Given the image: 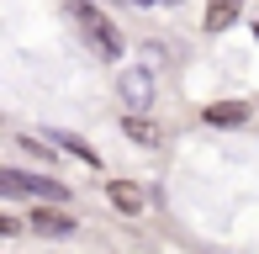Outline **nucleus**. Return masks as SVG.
<instances>
[{
  "label": "nucleus",
  "mask_w": 259,
  "mask_h": 254,
  "mask_svg": "<svg viewBox=\"0 0 259 254\" xmlns=\"http://www.w3.org/2000/svg\"><path fill=\"white\" fill-rule=\"evenodd\" d=\"M74 21H79V32H85V43L101 53V59H122V37H116V27L101 16L90 0H74Z\"/></svg>",
  "instance_id": "f257e3e1"
},
{
  "label": "nucleus",
  "mask_w": 259,
  "mask_h": 254,
  "mask_svg": "<svg viewBox=\"0 0 259 254\" xmlns=\"http://www.w3.org/2000/svg\"><path fill=\"white\" fill-rule=\"evenodd\" d=\"M0 180H6V191H11V196H37V201H58V206L69 201V191L58 186V180H48V175H27V170H6Z\"/></svg>",
  "instance_id": "f03ea898"
},
{
  "label": "nucleus",
  "mask_w": 259,
  "mask_h": 254,
  "mask_svg": "<svg viewBox=\"0 0 259 254\" xmlns=\"http://www.w3.org/2000/svg\"><path fill=\"white\" fill-rule=\"evenodd\" d=\"M116 90H122L127 111H143L148 101H154V79H148V69H122V79H116Z\"/></svg>",
  "instance_id": "7ed1b4c3"
},
{
  "label": "nucleus",
  "mask_w": 259,
  "mask_h": 254,
  "mask_svg": "<svg viewBox=\"0 0 259 254\" xmlns=\"http://www.w3.org/2000/svg\"><path fill=\"white\" fill-rule=\"evenodd\" d=\"M53 206H58V201H53ZM53 206L42 212V201H37V212H32V228H37L42 238H69V233H74V217H69V212H53Z\"/></svg>",
  "instance_id": "20e7f679"
},
{
  "label": "nucleus",
  "mask_w": 259,
  "mask_h": 254,
  "mask_svg": "<svg viewBox=\"0 0 259 254\" xmlns=\"http://www.w3.org/2000/svg\"><path fill=\"white\" fill-rule=\"evenodd\" d=\"M201 122L206 127H238V122H249V106L243 101H217V106L201 111Z\"/></svg>",
  "instance_id": "39448f33"
},
{
  "label": "nucleus",
  "mask_w": 259,
  "mask_h": 254,
  "mask_svg": "<svg viewBox=\"0 0 259 254\" xmlns=\"http://www.w3.org/2000/svg\"><path fill=\"white\" fill-rule=\"evenodd\" d=\"M106 196H111V206H116V212H127V217L143 212V191H138L133 180H111V186H106Z\"/></svg>",
  "instance_id": "423d86ee"
},
{
  "label": "nucleus",
  "mask_w": 259,
  "mask_h": 254,
  "mask_svg": "<svg viewBox=\"0 0 259 254\" xmlns=\"http://www.w3.org/2000/svg\"><path fill=\"white\" fill-rule=\"evenodd\" d=\"M243 16V0H211L206 6V32H228Z\"/></svg>",
  "instance_id": "0eeeda50"
},
{
  "label": "nucleus",
  "mask_w": 259,
  "mask_h": 254,
  "mask_svg": "<svg viewBox=\"0 0 259 254\" xmlns=\"http://www.w3.org/2000/svg\"><path fill=\"white\" fill-rule=\"evenodd\" d=\"M122 133L133 138V143H143V148H159V143H164V138H159V127L148 122V117H138V111H133V117L122 122Z\"/></svg>",
  "instance_id": "6e6552de"
},
{
  "label": "nucleus",
  "mask_w": 259,
  "mask_h": 254,
  "mask_svg": "<svg viewBox=\"0 0 259 254\" xmlns=\"http://www.w3.org/2000/svg\"><path fill=\"white\" fill-rule=\"evenodd\" d=\"M58 143H64L69 154H79V159H85V164H101V154H96V148H90V143H79V138H69V133H64V138H58Z\"/></svg>",
  "instance_id": "1a4fd4ad"
}]
</instances>
